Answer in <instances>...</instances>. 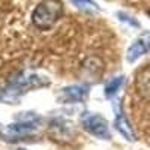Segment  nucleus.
I'll use <instances>...</instances> for the list:
<instances>
[{"instance_id":"nucleus-1","label":"nucleus","mask_w":150,"mask_h":150,"mask_svg":"<svg viewBox=\"0 0 150 150\" xmlns=\"http://www.w3.org/2000/svg\"><path fill=\"white\" fill-rule=\"evenodd\" d=\"M41 126V117L35 112H23L15 123L8 125L0 129V138L3 141L15 143L20 140H26L27 137L33 135Z\"/></svg>"},{"instance_id":"nucleus-2","label":"nucleus","mask_w":150,"mask_h":150,"mask_svg":"<svg viewBox=\"0 0 150 150\" xmlns=\"http://www.w3.org/2000/svg\"><path fill=\"white\" fill-rule=\"evenodd\" d=\"M65 6L60 0H42L32 12V24L39 30L53 29L63 17Z\"/></svg>"},{"instance_id":"nucleus-3","label":"nucleus","mask_w":150,"mask_h":150,"mask_svg":"<svg viewBox=\"0 0 150 150\" xmlns=\"http://www.w3.org/2000/svg\"><path fill=\"white\" fill-rule=\"evenodd\" d=\"M80 120H81L83 128L89 134L98 137V138H104V140L110 138L108 122L102 116L96 114V112H92V111H84Z\"/></svg>"},{"instance_id":"nucleus-4","label":"nucleus","mask_w":150,"mask_h":150,"mask_svg":"<svg viewBox=\"0 0 150 150\" xmlns=\"http://www.w3.org/2000/svg\"><path fill=\"white\" fill-rule=\"evenodd\" d=\"M48 86V80L47 78H41L38 75H26V77H20L17 78L14 83H11L9 86V90L14 95H20V93H26L30 89H36V87H45Z\"/></svg>"},{"instance_id":"nucleus-5","label":"nucleus","mask_w":150,"mask_h":150,"mask_svg":"<svg viewBox=\"0 0 150 150\" xmlns=\"http://www.w3.org/2000/svg\"><path fill=\"white\" fill-rule=\"evenodd\" d=\"M149 51H150V32H144L129 47L128 53H126V59L129 63H134L135 60H138L141 56L147 54Z\"/></svg>"},{"instance_id":"nucleus-6","label":"nucleus","mask_w":150,"mask_h":150,"mask_svg":"<svg viewBox=\"0 0 150 150\" xmlns=\"http://www.w3.org/2000/svg\"><path fill=\"white\" fill-rule=\"evenodd\" d=\"M87 95H89V90H87L86 86H69L60 92L59 99L60 102L65 104H75V102H83L87 98Z\"/></svg>"},{"instance_id":"nucleus-7","label":"nucleus","mask_w":150,"mask_h":150,"mask_svg":"<svg viewBox=\"0 0 150 150\" xmlns=\"http://www.w3.org/2000/svg\"><path fill=\"white\" fill-rule=\"evenodd\" d=\"M50 131L53 132V137L56 140H68L69 137L74 134V129L71 126V123L65 122L63 119H56L51 122V126H50ZM53 138V140H54Z\"/></svg>"},{"instance_id":"nucleus-8","label":"nucleus","mask_w":150,"mask_h":150,"mask_svg":"<svg viewBox=\"0 0 150 150\" xmlns=\"http://www.w3.org/2000/svg\"><path fill=\"white\" fill-rule=\"evenodd\" d=\"M114 128H116L117 132H120L128 141L134 143V141L137 140V137H135V134H134V131H132V128H131V125H129V122L126 120V117L123 116L122 110H117L116 120H114Z\"/></svg>"},{"instance_id":"nucleus-9","label":"nucleus","mask_w":150,"mask_h":150,"mask_svg":"<svg viewBox=\"0 0 150 150\" xmlns=\"http://www.w3.org/2000/svg\"><path fill=\"white\" fill-rule=\"evenodd\" d=\"M122 84H123V77H116V78L110 80L105 84V98H108V99L114 98V95L117 93V90L120 89Z\"/></svg>"},{"instance_id":"nucleus-10","label":"nucleus","mask_w":150,"mask_h":150,"mask_svg":"<svg viewBox=\"0 0 150 150\" xmlns=\"http://www.w3.org/2000/svg\"><path fill=\"white\" fill-rule=\"evenodd\" d=\"M72 2L77 5V6H80V8H83V9H87V11H90V9L98 11V9H99L98 5H96L95 2H92V0H72Z\"/></svg>"},{"instance_id":"nucleus-11","label":"nucleus","mask_w":150,"mask_h":150,"mask_svg":"<svg viewBox=\"0 0 150 150\" xmlns=\"http://www.w3.org/2000/svg\"><path fill=\"white\" fill-rule=\"evenodd\" d=\"M119 17H120V20H122V21H125V23H129L131 26H134V27H140V23H138V21L132 20L129 15H125L123 12H119Z\"/></svg>"},{"instance_id":"nucleus-12","label":"nucleus","mask_w":150,"mask_h":150,"mask_svg":"<svg viewBox=\"0 0 150 150\" xmlns=\"http://www.w3.org/2000/svg\"><path fill=\"white\" fill-rule=\"evenodd\" d=\"M20 150H24V149H20Z\"/></svg>"}]
</instances>
